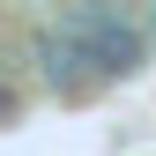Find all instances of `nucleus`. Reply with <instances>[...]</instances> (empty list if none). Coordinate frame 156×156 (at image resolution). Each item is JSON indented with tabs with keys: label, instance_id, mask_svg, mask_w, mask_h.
<instances>
[{
	"label": "nucleus",
	"instance_id": "obj_1",
	"mask_svg": "<svg viewBox=\"0 0 156 156\" xmlns=\"http://www.w3.org/2000/svg\"><path fill=\"white\" fill-rule=\"evenodd\" d=\"M60 30H74L89 45V60L104 82H119V74H134L149 60V30L134 23L126 8H89V0H74V8H60Z\"/></svg>",
	"mask_w": 156,
	"mask_h": 156
},
{
	"label": "nucleus",
	"instance_id": "obj_2",
	"mask_svg": "<svg viewBox=\"0 0 156 156\" xmlns=\"http://www.w3.org/2000/svg\"><path fill=\"white\" fill-rule=\"evenodd\" d=\"M30 67H37V82H45L52 97H89V89H104V74H97L89 45H82L74 30H60V23L30 30Z\"/></svg>",
	"mask_w": 156,
	"mask_h": 156
}]
</instances>
